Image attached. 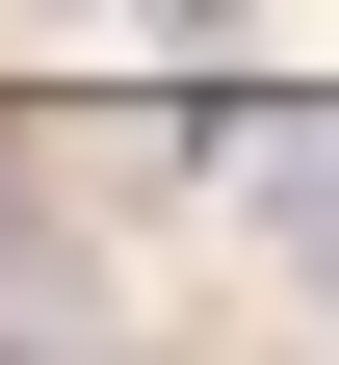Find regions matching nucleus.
Masks as SVG:
<instances>
[{
	"label": "nucleus",
	"mask_w": 339,
	"mask_h": 365,
	"mask_svg": "<svg viewBox=\"0 0 339 365\" xmlns=\"http://www.w3.org/2000/svg\"><path fill=\"white\" fill-rule=\"evenodd\" d=\"M235 182H261V235H287V287L339 313V130H235Z\"/></svg>",
	"instance_id": "obj_1"
}]
</instances>
